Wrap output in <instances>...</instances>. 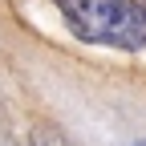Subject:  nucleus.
<instances>
[{
	"label": "nucleus",
	"instance_id": "2",
	"mask_svg": "<svg viewBox=\"0 0 146 146\" xmlns=\"http://www.w3.org/2000/svg\"><path fill=\"white\" fill-rule=\"evenodd\" d=\"M33 146H69L57 130H33Z\"/></svg>",
	"mask_w": 146,
	"mask_h": 146
},
{
	"label": "nucleus",
	"instance_id": "1",
	"mask_svg": "<svg viewBox=\"0 0 146 146\" xmlns=\"http://www.w3.org/2000/svg\"><path fill=\"white\" fill-rule=\"evenodd\" d=\"M65 29L85 45L138 53L146 49V8L138 0H53Z\"/></svg>",
	"mask_w": 146,
	"mask_h": 146
},
{
	"label": "nucleus",
	"instance_id": "3",
	"mask_svg": "<svg viewBox=\"0 0 146 146\" xmlns=\"http://www.w3.org/2000/svg\"><path fill=\"white\" fill-rule=\"evenodd\" d=\"M134 146H146V142H134Z\"/></svg>",
	"mask_w": 146,
	"mask_h": 146
}]
</instances>
